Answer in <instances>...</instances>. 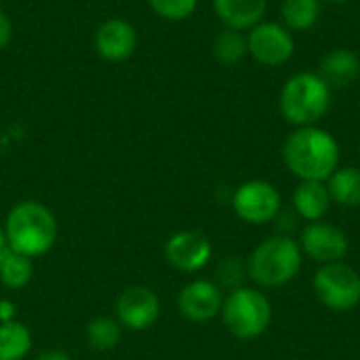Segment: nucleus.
<instances>
[{
  "label": "nucleus",
  "instance_id": "27",
  "mask_svg": "<svg viewBox=\"0 0 360 360\" xmlns=\"http://www.w3.org/2000/svg\"><path fill=\"white\" fill-rule=\"evenodd\" d=\"M36 360H72V356L65 352V350H59V348H49V350H42Z\"/></svg>",
  "mask_w": 360,
  "mask_h": 360
},
{
  "label": "nucleus",
  "instance_id": "2",
  "mask_svg": "<svg viewBox=\"0 0 360 360\" xmlns=\"http://www.w3.org/2000/svg\"><path fill=\"white\" fill-rule=\"evenodd\" d=\"M8 249L36 259L46 255L57 240V219L38 200H21L11 207L4 219Z\"/></svg>",
  "mask_w": 360,
  "mask_h": 360
},
{
  "label": "nucleus",
  "instance_id": "13",
  "mask_svg": "<svg viewBox=\"0 0 360 360\" xmlns=\"http://www.w3.org/2000/svg\"><path fill=\"white\" fill-rule=\"evenodd\" d=\"M137 30L133 23H129L127 19H105L93 36V46L95 53L110 61V63H120L133 57V53L137 51Z\"/></svg>",
  "mask_w": 360,
  "mask_h": 360
},
{
  "label": "nucleus",
  "instance_id": "15",
  "mask_svg": "<svg viewBox=\"0 0 360 360\" xmlns=\"http://www.w3.org/2000/svg\"><path fill=\"white\" fill-rule=\"evenodd\" d=\"M215 15L230 30H251L264 21L268 0H213Z\"/></svg>",
  "mask_w": 360,
  "mask_h": 360
},
{
  "label": "nucleus",
  "instance_id": "11",
  "mask_svg": "<svg viewBox=\"0 0 360 360\" xmlns=\"http://www.w3.org/2000/svg\"><path fill=\"white\" fill-rule=\"evenodd\" d=\"M160 316L158 295L143 285L127 287L116 300V321L129 331H148Z\"/></svg>",
  "mask_w": 360,
  "mask_h": 360
},
{
  "label": "nucleus",
  "instance_id": "26",
  "mask_svg": "<svg viewBox=\"0 0 360 360\" xmlns=\"http://www.w3.org/2000/svg\"><path fill=\"white\" fill-rule=\"evenodd\" d=\"M17 321V304L11 300H0V325Z\"/></svg>",
  "mask_w": 360,
  "mask_h": 360
},
{
  "label": "nucleus",
  "instance_id": "12",
  "mask_svg": "<svg viewBox=\"0 0 360 360\" xmlns=\"http://www.w3.org/2000/svg\"><path fill=\"white\" fill-rule=\"evenodd\" d=\"M224 289L207 278L188 283L177 295V310L190 323H209L219 316L224 306Z\"/></svg>",
  "mask_w": 360,
  "mask_h": 360
},
{
  "label": "nucleus",
  "instance_id": "24",
  "mask_svg": "<svg viewBox=\"0 0 360 360\" xmlns=\"http://www.w3.org/2000/svg\"><path fill=\"white\" fill-rule=\"evenodd\" d=\"M245 276H247V264L243 266L238 257H226L219 266H217V285L224 289L228 287L230 291L245 287Z\"/></svg>",
  "mask_w": 360,
  "mask_h": 360
},
{
  "label": "nucleus",
  "instance_id": "1",
  "mask_svg": "<svg viewBox=\"0 0 360 360\" xmlns=\"http://www.w3.org/2000/svg\"><path fill=\"white\" fill-rule=\"evenodd\" d=\"M340 156L338 139L316 124L295 129L283 146L285 167L300 181H327L340 167Z\"/></svg>",
  "mask_w": 360,
  "mask_h": 360
},
{
  "label": "nucleus",
  "instance_id": "22",
  "mask_svg": "<svg viewBox=\"0 0 360 360\" xmlns=\"http://www.w3.org/2000/svg\"><path fill=\"white\" fill-rule=\"evenodd\" d=\"M122 338V327L112 316H97L86 327V342L97 352H108L118 346Z\"/></svg>",
  "mask_w": 360,
  "mask_h": 360
},
{
  "label": "nucleus",
  "instance_id": "21",
  "mask_svg": "<svg viewBox=\"0 0 360 360\" xmlns=\"http://www.w3.org/2000/svg\"><path fill=\"white\" fill-rule=\"evenodd\" d=\"M213 57L224 63V65H236L240 63L249 51H247V36L238 30H230V27H224L215 40H213Z\"/></svg>",
  "mask_w": 360,
  "mask_h": 360
},
{
  "label": "nucleus",
  "instance_id": "19",
  "mask_svg": "<svg viewBox=\"0 0 360 360\" xmlns=\"http://www.w3.org/2000/svg\"><path fill=\"white\" fill-rule=\"evenodd\" d=\"M34 276V262L13 249L0 253V283L6 289H23Z\"/></svg>",
  "mask_w": 360,
  "mask_h": 360
},
{
  "label": "nucleus",
  "instance_id": "20",
  "mask_svg": "<svg viewBox=\"0 0 360 360\" xmlns=\"http://www.w3.org/2000/svg\"><path fill=\"white\" fill-rule=\"evenodd\" d=\"M32 352V333L19 323L0 325V360H23Z\"/></svg>",
  "mask_w": 360,
  "mask_h": 360
},
{
  "label": "nucleus",
  "instance_id": "5",
  "mask_svg": "<svg viewBox=\"0 0 360 360\" xmlns=\"http://www.w3.org/2000/svg\"><path fill=\"white\" fill-rule=\"evenodd\" d=\"M221 323L236 340H257L272 323V304L259 289L238 287L228 291L221 306Z\"/></svg>",
  "mask_w": 360,
  "mask_h": 360
},
{
  "label": "nucleus",
  "instance_id": "10",
  "mask_svg": "<svg viewBox=\"0 0 360 360\" xmlns=\"http://www.w3.org/2000/svg\"><path fill=\"white\" fill-rule=\"evenodd\" d=\"M213 245L207 234L198 230H179L165 243V259L171 268L184 274H196L209 266Z\"/></svg>",
  "mask_w": 360,
  "mask_h": 360
},
{
  "label": "nucleus",
  "instance_id": "8",
  "mask_svg": "<svg viewBox=\"0 0 360 360\" xmlns=\"http://www.w3.org/2000/svg\"><path fill=\"white\" fill-rule=\"evenodd\" d=\"M247 51L249 55L266 65L276 68L287 63L295 53V38L293 32L287 30L278 21H262L247 34Z\"/></svg>",
  "mask_w": 360,
  "mask_h": 360
},
{
  "label": "nucleus",
  "instance_id": "17",
  "mask_svg": "<svg viewBox=\"0 0 360 360\" xmlns=\"http://www.w3.org/2000/svg\"><path fill=\"white\" fill-rule=\"evenodd\" d=\"M331 202L346 209L360 207V169L359 167H338L333 175L325 181Z\"/></svg>",
  "mask_w": 360,
  "mask_h": 360
},
{
  "label": "nucleus",
  "instance_id": "16",
  "mask_svg": "<svg viewBox=\"0 0 360 360\" xmlns=\"http://www.w3.org/2000/svg\"><path fill=\"white\" fill-rule=\"evenodd\" d=\"M331 207V196L325 181H300L293 192L295 213L310 221H321Z\"/></svg>",
  "mask_w": 360,
  "mask_h": 360
},
{
  "label": "nucleus",
  "instance_id": "29",
  "mask_svg": "<svg viewBox=\"0 0 360 360\" xmlns=\"http://www.w3.org/2000/svg\"><path fill=\"white\" fill-rule=\"evenodd\" d=\"M321 2H329V4H346L350 0H321Z\"/></svg>",
  "mask_w": 360,
  "mask_h": 360
},
{
  "label": "nucleus",
  "instance_id": "18",
  "mask_svg": "<svg viewBox=\"0 0 360 360\" xmlns=\"http://www.w3.org/2000/svg\"><path fill=\"white\" fill-rule=\"evenodd\" d=\"M323 13L321 0H283L281 15L283 25L291 32H308L312 30Z\"/></svg>",
  "mask_w": 360,
  "mask_h": 360
},
{
  "label": "nucleus",
  "instance_id": "7",
  "mask_svg": "<svg viewBox=\"0 0 360 360\" xmlns=\"http://www.w3.org/2000/svg\"><path fill=\"white\" fill-rule=\"evenodd\" d=\"M281 192L266 179H249L232 194V209L236 217L251 226L274 221L281 213Z\"/></svg>",
  "mask_w": 360,
  "mask_h": 360
},
{
  "label": "nucleus",
  "instance_id": "28",
  "mask_svg": "<svg viewBox=\"0 0 360 360\" xmlns=\"http://www.w3.org/2000/svg\"><path fill=\"white\" fill-rule=\"evenodd\" d=\"M8 249V240H6V232H4V226H0V253Z\"/></svg>",
  "mask_w": 360,
  "mask_h": 360
},
{
  "label": "nucleus",
  "instance_id": "9",
  "mask_svg": "<svg viewBox=\"0 0 360 360\" xmlns=\"http://www.w3.org/2000/svg\"><path fill=\"white\" fill-rule=\"evenodd\" d=\"M300 249L312 262L325 266L342 262L348 255L350 243L342 228L329 221H310L304 226L300 236Z\"/></svg>",
  "mask_w": 360,
  "mask_h": 360
},
{
  "label": "nucleus",
  "instance_id": "14",
  "mask_svg": "<svg viewBox=\"0 0 360 360\" xmlns=\"http://www.w3.org/2000/svg\"><path fill=\"white\" fill-rule=\"evenodd\" d=\"M316 74L329 84L331 91L333 89H346L352 82H356V78L360 76L359 55L350 49L338 46L321 59Z\"/></svg>",
  "mask_w": 360,
  "mask_h": 360
},
{
  "label": "nucleus",
  "instance_id": "3",
  "mask_svg": "<svg viewBox=\"0 0 360 360\" xmlns=\"http://www.w3.org/2000/svg\"><path fill=\"white\" fill-rule=\"evenodd\" d=\"M304 253L295 238L276 234L259 243L247 259V276L262 289H278L297 278Z\"/></svg>",
  "mask_w": 360,
  "mask_h": 360
},
{
  "label": "nucleus",
  "instance_id": "30",
  "mask_svg": "<svg viewBox=\"0 0 360 360\" xmlns=\"http://www.w3.org/2000/svg\"><path fill=\"white\" fill-rule=\"evenodd\" d=\"M0 2H2V0H0Z\"/></svg>",
  "mask_w": 360,
  "mask_h": 360
},
{
  "label": "nucleus",
  "instance_id": "4",
  "mask_svg": "<svg viewBox=\"0 0 360 360\" xmlns=\"http://www.w3.org/2000/svg\"><path fill=\"white\" fill-rule=\"evenodd\" d=\"M278 110L295 129L314 127L331 110V89L316 72L293 74L281 89Z\"/></svg>",
  "mask_w": 360,
  "mask_h": 360
},
{
  "label": "nucleus",
  "instance_id": "25",
  "mask_svg": "<svg viewBox=\"0 0 360 360\" xmlns=\"http://www.w3.org/2000/svg\"><path fill=\"white\" fill-rule=\"evenodd\" d=\"M13 38V21L8 19V15L0 8V51H4L8 46Z\"/></svg>",
  "mask_w": 360,
  "mask_h": 360
},
{
  "label": "nucleus",
  "instance_id": "6",
  "mask_svg": "<svg viewBox=\"0 0 360 360\" xmlns=\"http://www.w3.org/2000/svg\"><path fill=\"white\" fill-rule=\"evenodd\" d=\"M319 302L333 312H352L360 304V274L348 264H325L312 278Z\"/></svg>",
  "mask_w": 360,
  "mask_h": 360
},
{
  "label": "nucleus",
  "instance_id": "23",
  "mask_svg": "<svg viewBox=\"0 0 360 360\" xmlns=\"http://www.w3.org/2000/svg\"><path fill=\"white\" fill-rule=\"evenodd\" d=\"M150 8L167 21H184L194 15L198 0H148Z\"/></svg>",
  "mask_w": 360,
  "mask_h": 360
}]
</instances>
